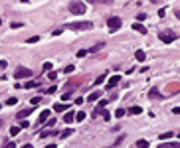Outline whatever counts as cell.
I'll return each instance as SVG.
<instances>
[{"label": "cell", "mask_w": 180, "mask_h": 148, "mask_svg": "<svg viewBox=\"0 0 180 148\" xmlns=\"http://www.w3.org/2000/svg\"><path fill=\"white\" fill-rule=\"evenodd\" d=\"M119 81H121V77H119V75H113L111 79H109V89H113L115 85H119Z\"/></svg>", "instance_id": "7"}, {"label": "cell", "mask_w": 180, "mask_h": 148, "mask_svg": "<svg viewBox=\"0 0 180 148\" xmlns=\"http://www.w3.org/2000/svg\"><path fill=\"white\" fill-rule=\"evenodd\" d=\"M101 114H103V119H105V121H109V119H111V113H109V111H103V109H101Z\"/></svg>", "instance_id": "21"}, {"label": "cell", "mask_w": 180, "mask_h": 148, "mask_svg": "<svg viewBox=\"0 0 180 148\" xmlns=\"http://www.w3.org/2000/svg\"><path fill=\"white\" fill-rule=\"evenodd\" d=\"M150 2H154V4H157V2H160V0H150Z\"/></svg>", "instance_id": "39"}, {"label": "cell", "mask_w": 180, "mask_h": 148, "mask_svg": "<svg viewBox=\"0 0 180 148\" xmlns=\"http://www.w3.org/2000/svg\"><path fill=\"white\" fill-rule=\"evenodd\" d=\"M133 28H135V30L139 32V34H146V28H145V26H141L139 22H137V24H133Z\"/></svg>", "instance_id": "11"}, {"label": "cell", "mask_w": 180, "mask_h": 148, "mask_svg": "<svg viewBox=\"0 0 180 148\" xmlns=\"http://www.w3.org/2000/svg\"><path fill=\"white\" fill-rule=\"evenodd\" d=\"M32 87H38V83H36V81H28V83H26V89H32Z\"/></svg>", "instance_id": "23"}, {"label": "cell", "mask_w": 180, "mask_h": 148, "mask_svg": "<svg viewBox=\"0 0 180 148\" xmlns=\"http://www.w3.org/2000/svg\"><path fill=\"white\" fill-rule=\"evenodd\" d=\"M6 65H8V61H4V59H2V61H0V69H6Z\"/></svg>", "instance_id": "33"}, {"label": "cell", "mask_w": 180, "mask_h": 148, "mask_svg": "<svg viewBox=\"0 0 180 148\" xmlns=\"http://www.w3.org/2000/svg\"><path fill=\"white\" fill-rule=\"evenodd\" d=\"M85 53H87L85 49H79V51H77V57H83V56H85Z\"/></svg>", "instance_id": "35"}, {"label": "cell", "mask_w": 180, "mask_h": 148, "mask_svg": "<svg viewBox=\"0 0 180 148\" xmlns=\"http://www.w3.org/2000/svg\"><path fill=\"white\" fill-rule=\"evenodd\" d=\"M30 113H32V109H26V111H20V113H18V119H26V116H28Z\"/></svg>", "instance_id": "15"}, {"label": "cell", "mask_w": 180, "mask_h": 148, "mask_svg": "<svg viewBox=\"0 0 180 148\" xmlns=\"http://www.w3.org/2000/svg\"><path fill=\"white\" fill-rule=\"evenodd\" d=\"M68 109H69L68 105H61V103L54 105V111H57V113H63V111H68Z\"/></svg>", "instance_id": "9"}, {"label": "cell", "mask_w": 180, "mask_h": 148, "mask_svg": "<svg viewBox=\"0 0 180 148\" xmlns=\"http://www.w3.org/2000/svg\"><path fill=\"white\" fill-rule=\"evenodd\" d=\"M20 128H22V126H12V128H10V134H12V136H16V134L20 132Z\"/></svg>", "instance_id": "18"}, {"label": "cell", "mask_w": 180, "mask_h": 148, "mask_svg": "<svg viewBox=\"0 0 180 148\" xmlns=\"http://www.w3.org/2000/svg\"><path fill=\"white\" fill-rule=\"evenodd\" d=\"M91 4H111L113 0H89Z\"/></svg>", "instance_id": "17"}, {"label": "cell", "mask_w": 180, "mask_h": 148, "mask_svg": "<svg viewBox=\"0 0 180 148\" xmlns=\"http://www.w3.org/2000/svg\"><path fill=\"white\" fill-rule=\"evenodd\" d=\"M75 119H77L79 123H81V121H83V119H85V113H83V111H79V113L75 114Z\"/></svg>", "instance_id": "22"}, {"label": "cell", "mask_w": 180, "mask_h": 148, "mask_svg": "<svg viewBox=\"0 0 180 148\" xmlns=\"http://www.w3.org/2000/svg\"><path fill=\"white\" fill-rule=\"evenodd\" d=\"M0 24H2V18H0Z\"/></svg>", "instance_id": "40"}, {"label": "cell", "mask_w": 180, "mask_h": 148, "mask_svg": "<svg viewBox=\"0 0 180 148\" xmlns=\"http://www.w3.org/2000/svg\"><path fill=\"white\" fill-rule=\"evenodd\" d=\"M123 114H125V109H117V111H115V116H117V119H121Z\"/></svg>", "instance_id": "20"}, {"label": "cell", "mask_w": 180, "mask_h": 148, "mask_svg": "<svg viewBox=\"0 0 180 148\" xmlns=\"http://www.w3.org/2000/svg\"><path fill=\"white\" fill-rule=\"evenodd\" d=\"M145 18H146V14H143V12H141V14H137V20H139V22H143Z\"/></svg>", "instance_id": "27"}, {"label": "cell", "mask_w": 180, "mask_h": 148, "mask_svg": "<svg viewBox=\"0 0 180 148\" xmlns=\"http://www.w3.org/2000/svg\"><path fill=\"white\" fill-rule=\"evenodd\" d=\"M158 38H160V42H164V44H172V42L176 40V34H174L172 30H162V32H158Z\"/></svg>", "instance_id": "2"}, {"label": "cell", "mask_w": 180, "mask_h": 148, "mask_svg": "<svg viewBox=\"0 0 180 148\" xmlns=\"http://www.w3.org/2000/svg\"><path fill=\"white\" fill-rule=\"evenodd\" d=\"M107 26H109V30H111V32H117V30L121 28V18H119V16L109 18V20H107Z\"/></svg>", "instance_id": "4"}, {"label": "cell", "mask_w": 180, "mask_h": 148, "mask_svg": "<svg viewBox=\"0 0 180 148\" xmlns=\"http://www.w3.org/2000/svg\"><path fill=\"white\" fill-rule=\"evenodd\" d=\"M176 18H178V20H180V10H176Z\"/></svg>", "instance_id": "38"}, {"label": "cell", "mask_w": 180, "mask_h": 148, "mask_svg": "<svg viewBox=\"0 0 180 148\" xmlns=\"http://www.w3.org/2000/svg\"><path fill=\"white\" fill-rule=\"evenodd\" d=\"M129 113H131V114H141V113H143V109H141V107H131Z\"/></svg>", "instance_id": "14"}, {"label": "cell", "mask_w": 180, "mask_h": 148, "mask_svg": "<svg viewBox=\"0 0 180 148\" xmlns=\"http://www.w3.org/2000/svg\"><path fill=\"white\" fill-rule=\"evenodd\" d=\"M38 40H40V38H38V36H32V38H28V40H26V42H28V44H36V42H38Z\"/></svg>", "instance_id": "24"}, {"label": "cell", "mask_w": 180, "mask_h": 148, "mask_svg": "<svg viewBox=\"0 0 180 148\" xmlns=\"http://www.w3.org/2000/svg\"><path fill=\"white\" fill-rule=\"evenodd\" d=\"M101 47H103V44H97V46H93V47H91L89 51H99V49H101Z\"/></svg>", "instance_id": "26"}, {"label": "cell", "mask_w": 180, "mask_h": 148, "mask_svg": "<svg viewBox=\"0 0 180 148\" xmlns=\"http://www.w3.org/2000/svg\"><path fill=\"white\" fill-rule=\"evenodd\" d=\"M172 136V132H162V134H160V140H166V138H170Z\"/></svg>", "instance_id": "25"}, {"label": "cell", "mask_w": 180, "mask_h": 148, "mask_svg": "<svg viewBox=\"0 0 180 148\" xmlns=\"http://www.w3.org/2000/svg\"><path fill=\"white\" fill-rule=\"evenodd\" d=\"M4 148H16V144H14V142H6V144H4Z\"/></svg>", "instance_id": "32"}, {"label": "cell", "mask_w": 180, "mask_h": 148, "mask_svg": "<svg viewBox=\"0 0 180 148\" xmlns=\"http://www.w3.org/2000/svg\"><path fill=\"white\" fill-rule=\"evenodd\" d=\"M158 148H180V142H164V144H160Z\"/></svg>", "instance_id": "8"}, {"label": "cell", "mask_w": 180, "mask_h": 148, "mask_svg": "<svg viewBox=\"0 0 180 148\" xmlns=\"http://www.w3.org/2000/svg\"><path fill=\"white\" fill-rule=\"evenodd\" d=\"M103 81H105V75H101V77H99V79H97V81H95V85H101V83H103Z\"/></svg>", "instance_id": "31"}, {"label": "cell", "mask_w": 180, "mask_h": 148, "mask_svg": "<svg viewBox=\"0 0 180 148\" xmlns=\"http://www.w3.org/2000/svg\"><path fill=\"white\" fill-rule=\"evenodd\" d=\"M0 109H2V105H0Z\"/></svg>", "instance_id": "41"}, {"label": "cell", "mask_w": 180, "mask_h": 148, "mask_svg": "<svg viewBox=\"0 0 180 148\" xmlns=\"http://www.w3.org/2000/svg\"><path fill=\"white\" fill-rule=\"evenodd\" d=\"M6 105H16V97H10V99L6 101Z\"/></svg>", "instance_id": "30"}, {"label": "cell", "mask_w": 180, "mask_h": 148, "mask_svg": "<svg viewBox=\"0 0 180 148\" xmlns=\"http://www.w3.org/2000/svg\"><path fill=\"white\" fill-rule=\"evenodd\" d=\"M69 12L75 16H81V14H85V4L81 0H73V2H69Z\"/></svg>", "instance_id": "1"}, {"label": "cell", "mask_w": 180, "mask_h": 148, "mask_svg": "<svg viewBox=\"0 0 180 148\" xmlns=\"http://www.w3.org/2000/svg\"><path fill=\"white\" fill-rule=\"evenodd\" d=\"M87 99H89V101H97V99H101V93H99V91H93Z\"/></svg>", "instance_id": "12"}, {"label": "cell", "mask_w": 180, "mask_h": 148, "mask_svg": "<svg viewBox=\"0 0 180 148\" xmlns=\"http://www.w3.org/2000/svg\"><path fill=\"white\" fill-rule=\"evenodd\" d=\"M71 132H73V130H71V128H68V130H63V132H61L59 136H61V138H68L69 134H71Z\"/></svg>", "instance_id": "19"}, {"label": "cell", "mask_w": 180, "mask_h": 148, "mask_svg": "<svg viewBox=\"0 0 180 148\" xmlns=\"http://www.w3.org/2000/svg\"><path fill=\"white\" fill-rule=\"evenodd\" d=\"M32 75V71L26 67H16V71H14V77L16 79H24V77H30Z\"/></svg>", "instance_id": "5"}, {"label": "cell", "mask_w": 180, "mask_h": 148, "mask_svg": "<svg viewBox=\"0 0 180 148\" xmlns=\"http://www.w3.org/2000/svg\"><path fill=\"white\" fill-rule=\"evenodd\" d=\"M73 119H75V114H73V113H66V116H63V121H66V123H71Z\"/></svg>", "instance_id": "16"}, {"label": "cell", "mask_w": 180, "mask_h": 148, "mask_svg": "<svg viewBox=\"0 0 180 148\" xmlns=\"http://www.w3.org/2000/svg\"><path fill=\"white\" fill-rule=\"evenodd\" d=\"M22 148H34V146H32V144H24Z\"/></svg>", "instance_id": "37"}, {"label": "cell", "mask_w": 180, "mask_h": 148, "mask_svg": "<svg viewBox=\"0 0 180 148\" xmlns=\"http://www.w3.org/2000/svg\"><path fill=\"white\" fill-rule=\"evenodd\" d=\"M91 26H93L91 22H71L66 28H69V30H89Z\"/></svg>", "instance_id": "3"}, {"label": "cell", "mask_w": 180, "mask_h": 148, "mask_svg": "<svg viewBox=\"0 0 180 148\" xmlns=\"http://www.w3.org/2000/svg\"><path fill=\"white\" fill-rule=\"evenodd\" d=\"M61 99H63V101H69V99H71V95H69V93H66V95H61Z\"/></svg>", "instance_id": "34"}, {"label": "cell", "mask_w": 180, "mask_h": 148, "mask_svg": "<svg viewBox=\"0 0 180 148\" xmlns=\"http://www.w3.org/2000/svg\"><path fill=\"white\" fill-rule=\"evenodd\" d=\"M135 59H137V61H145V51H143V49H137V51H135Z\"/></svg>", "instance_id": "10"}, {"label": "cell", "mask_w": 180, "mask_h": 148, "mask_svg": "<svg viewBox=\"0 0 180 148\" xmlns=\"http://www.w3.org/2000/svg\"><path fill=\"white\" fill-rule=\"evenodd\" d=\"M150 97H152V99H157V97H158V91H157V89H150Z\"/></svg>", "instance_id": "28"}, {"label": "cell", "mask_w": 180, "mask_h": 148, "mask_svg": "<svg viewBox=\"0 0 180 148\" xmlns=\"http://www.w3.org/2000/svg\"><path fill=\"white\" fill-rule=\"evenodd\" d=\"M73 69H75V67H73V65H68V67L63 69V73H71V71H73Z\"/></svg>", "instance_id": "29"}, {"label": "cell", "mask_w": 180, "mask_h": 148, "mask_svg": "<svg viewBox=\"0 0 180 148\" xmlns=\"http://www.w3.org/2000/svg\"><path fill=\"white\" fill-rule=\"evenodd\" d=\"M172 113H174V114H180V107H174V109H172Z\"/></svg>", "instance_id": "36"}, {"label": "cell", "mask_w": 180, "mask_h": 148, "mask_svg": "<svg viewBox=\"0 0 180 148\" xmlns=\"http://www.w3.org/2000/svg\"><path fill=\"white\" fill-rule=\"evenodd\" d=\"M48 116H50V111H42V113H40V116H38V125L46 123V121H48Z\"/></svg>", "instance_id": "6"}, {"label": "cell", "mask_w": 180, "mask_h": 148, "mask_svg": "<svg viewBox=\"0 0 180 148\" xmlns=\"http://www.w3.org/2000/svg\"><path fill=\"white\" fill-rule=\"evenodd\" d=\"M137 146H139V148H148V140H145V138L137 140Z\"/></svg>", "instance_id": "13"}]
</instances>
